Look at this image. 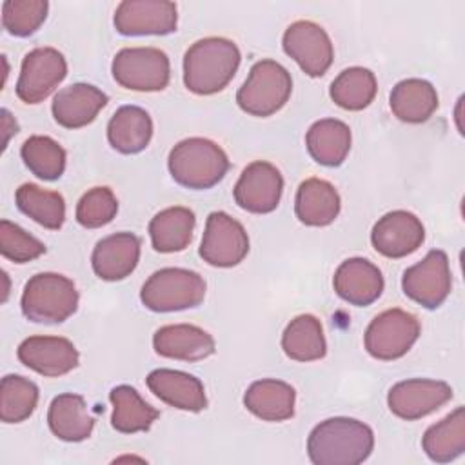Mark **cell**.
<instances>
[{"mask_svg":"<svg viewBox=\"0 0 465 465\" xmlns=\"http://www.w3.org/2000/svg\"><path fill=\"white\" fill-rule=\"evenodd\" d=\"M282 45L285 54L312 78L323 76L334 60V47L327 31L311 20L292 22L283 33Z\"/></svg>","mask_w":465,"mask_h":465,"instance_id":"cell-12","label":"cell"},{"mask_svg":"<svg viewBox=\"0 0 465 465\" xmlns=\"http://www.w3.org/2000/svg\"><path fill=\"white\" fill-rule=\"evenodd\" d=\"M107 94L91 84H73L60 89L53 98V116L65 129H80L89 125L107 105Z\"/></svg>","mask_w":465,"mask_h":465,"instance_id":"cell-21","label":"cell"},{"mask_svg":"<svg viewBox=\"0 0 465 465\" xmlns=\"http://www.w3.org/2000/svg\"><path fill=\"white\" fill-rule=\"evenodd\" d=\"M452 398V387L441 380L412 378L398 381L387 394L391 412L401 420L414 421L429 416Z\"/></svg>","mask_w":465,"mask_h":465,"instance_id":"cell-13","label":"cell"},{"mask_svg":"<svg viewBox=\"0 0 465 465\" xmlns=\"http://www.w3.org/2000/svg\"><path fill=\"white\" fill-rule=\"evenodd\" d=\"M283 193V176L265 160H256L249 163L236 185H234V202L247 213L252 214H267L272 213L282 198Z\"/></svg>","mask_w":465,"mask_h":465,"instance_id":"cell-15","label":"cell"},{"mask_svg":"<svg viewBox=\"0 0 465 465\" xmlns=\"http://www.w3.org/2000/svg\"><path fill=\"white\" fill-rule=\"evenodd\" d=\"M452 287L449 256L441 249H432L427 256L405 269L401 289L407 298L425 309H438L449 296Z\"/></svg>","mask_w":465,"mask_h":465,"instance_id":"cell-9","label":"cell"},{"mask_svg":"<svg viewBox=\"0 0 465 465\" xmlns=\"http://www.w3.org/2000/svg\"><path fill=\"white\" fill-rule=\"evenodd\" d=\"M109 400L113 403L111 425L124 434L145 432L160 416L158 409L149 405L131 385H116L111 389Z\"/></svg>","mask_w":465,"mask_h":465,"instance_id":"cell-30","label":"cell"},{"mask_svg":"<svg viewBox=\"0 0 465 465\" xmlns=\"http://www.w3.org/2000/svg\"><path fill=\"white\" fill-rule=\"evenodd\" d=\"M49 4L45 0H5L2 4V25L13 36H31L45 22Z\"/></svg>","mask_w":465,"mask_h":465,"instance_id":"cell-37","label":"cell"},{"mask_svg":"<svg viewBox=\"0 0 465 465\" xmlns=\"http://www.w3.org/2000/svg\"><path fill=\"white\" fill-rule=\"evenodd\" d=\"M16 356L27 369L47 378L64 376L80 361L73 341L62 336H29L18 345Z\"/></svg>","mask_w":465,"mask_h":465,"instance_id":"cell-17","label":"cell"},{"mask_svg":"<svg viewBox=\"0 0 465 465\" xmlns=\"http://www.w3.org/2000/svg\"><path fill=\"white\" fill-rule=\"evenodd\" d=\"M296 391L282 380H258L243 394L245 409L263 421H285L294 416Z\"/></svg>","mask_w":465,"mask_h":465,"instance_id":"cell-24","label":"cell"},{"mask_svg":"<svg viewBox=\"0 0 465 465\" xmlns=\"http://www.w3.org/2000/svg\"><path fill=\"white\" fill-rule=\"evenodd\" d=\"M425 227L421 220L403 209L383 214L371 231V243L385 258H403L421 247Z\"/></svg>","mask_w":465,"mask_h":465,"instance_id":"cell-16","label":"cell"},{"mask_svg":"<svg viewBox=\"0 0 465 465\" xmlns=\"http://www.w3.org/2000/svg\"><path fill=\"white\" fill-rule=\"evenodd\" d=\"M282 349L294 361L322 360L327 354V341L320 320L312 314L292 318L282 334Z\"/></svg>","mask_w":465,"mask_h":465,"instance_id":"cell-32","label":"cell"},{"mask_svg":"<svg viewBox=\"0 0 465 465\" xmlns=\"http://www.w3.org/2000/svg\"><path fill=\"white\" fill-rule=\"evenodd\" d=\"M20 156L25 167L40 180L53 182L58 180L65 171V149L51 136L33 134L20 149Z\"/></svg>","mask_w":465,"mask_h":465,"instance_id":"cell-35","label":"cell"},{"mask_svg":"<svg viewBox=\"0 0 465 465\" xmlns=\"http://www.w3.org/2000/svg\"><path fill=\"white\" fill-rule=\"evenodd\" d=\"M116 213L118 200L105 185L89 189L76 203V222L85 229H98L111 223Z\"/></svg>","mask_w":465,"mask_h":465,"instance_id":"cell-38","label":"cell"},{"mask_svg":"<svg viewBox=\"0 0 465 465\" xmlns=\"http://www.w3.org/2000/svg\"><path fill=\"white\" fill-rule=\"evenodd\" d=\"M78 300L73 280L58 272H38L25 283L20 307L35 323H62L76 312Z\"/></svg>","mask_w":465,"mask_h":465,"instance_id":"cell-4","label":"cell"},{"mask_svg":"<svg viewBox=\"0 0 465 465\" xmlns=\"http://www.w3.org/2000/svg\"><path fill=\"white\" fill-rule=\"evenodd\" d=\"M140 238L133 232H114L102 238L91 254L94 274L105 282L127 278L140 262Z\"/></svg>","mask_w":465,"mask_h":465,"instance_id":"cell-19","label":"cell"},{"mask_svg":"<svg viewBox=\"0 0 465 465\" xmlns=\"http://www.w3.org/2000/svg\"><path fill=\"white\" fill-rule=\"evenodd\" d=\"M332 285L336 294L356 307H367L374 303L385 287L381 271L367 258H347L334 272Z\"/></svg>","mask_w":465,"mask_h":465,"instance_id":"cell-18","label":"cell"},{"mask_svg":"<svg viewBox=\"0 0 465 465\" xmlns=\"http://www.w3.org/2000/svg\"><path fill=\"white\" fill-rule=\"evenodd\" d=\"M225 151L213 140L193 136L178 142L167 158L173 180L187 189H211L223 180L229 171Z\"/></svg>","mask_w":465,"mask_h":465,"instance_id":"cell-3","label":"cell"},{"mask_svg":"<svg viewBox=\"0 0 465 465\" xmlns=\"http://www.w3.org/2000/svg\"><path fill=\"white\" fill-rule=\"evenodd\" d=\"M16 207L45 229L56 231L65 222V202L56 191L35 183H22L15 193Z\"/></svg>","mask_w":465,"mask_h":465,"instance_id":"cell-33","label":"cell"},{"mask_svg":"<svg viewBox=\"0 0 465 465\" xmlns=\"http://www.w3.org/2000/svg\"><path fill=\"white\" fill-rule=\"evenodd\" d=\"M38 387L35 381L20 376L7 374L0 383V420L4 423L25 421L36 409Z\"/></svg>","mask_w":465,"mask_h":465,"instance_id":"cell-36","label":"cell"},{"mask_svg":"<svg viewBox=\"0 0 465 465\" xmlns=\"http://www.w3.org/2000/svg\"><path fill=\"white\" fill-rule=\"evenodd\" d=\"M145 383L156 398L174 409L200 412L207 407L203 383L189 372L174 369H154L147 374Z\"/></svg>","mask_w":465,"mask_h":465,"instance_id":"cell-22","label":"cell"},{"mask_svg":"<svg viewBox=\"0 0 465 465\" xmlns=\"http://www.w3.org/2000/svg\"><path fill=\"white\" fill-rule=\"evenodd\" d=\"M341 209L336 187L322 178H307L300 183L294 198L296 218L309 227H325L332 223Z\"/></svg>","mask_w":465,"mask_h":465,"instance_id":"cell-23","label":"cell"},{"mask_svg":"<svg viewBox=\"0 0 465 465\" xmlns=\"http://www.w3.org/2000/svg\"><path fill=\"white\" fill-rule=\"evenodd\" d=\"M67 76V62L54 47H35L20 65L16 96L24 104L44 102Z\"/></svg>","mask_w":465,"mask_h":465,"instance_id":"cell-10","label":"cell"},{"mask_svg":"<svg viewBox=\"0 0 465 465\" xmlns=\"http://www.w3.org/2000/svg\"><path fill=\"white\" fill-rule=\"evenodd\" d=\"M238 45L222 36L194 42L183 56V84L194 94H214L227 87L240 67Z\"/></svg>","mask_w":465,"mask_h":465,"instance_id":"cell-2","label":"cell"},{"mask_svg":"<svg viewBox=\"0 0 465 465\" xmlns=\"http://www.w3.org/2000/svg\"><path fill=\"white\" fill-rule=\"evenodd\" d=\"M154 352L162 358L200 361L214 354V338L202 327L191 323H173L160 327L153 336Z\"/></svg>","mask_w":465,"mask_h":465,"instance_id":"cell-20","label":"cell"},{"mask_svg":"<svg viewBox=\"0 0 465 465\" xmlns=\"http://www.w3.org/2000/svg\"><path fill=\"white\" fill-rule=\"evenodd\" d=\"M421 447L425 454L436 463H449L465 450V411L456 407L438 423L430 425L423 438Z\"/></svg>","mask_w":465,"mask_h":465,"instance_id":"cell-31","label":"cell"},{"mask_svg":"<svg viewBox=\"0 0 465 465\" xmlns=\"http://www.w3.org/2000/svg\"><path fill=\"white\" fill-rule=\"evenodd\" d=\"M113 24L125 36L171 35L178 25L176 4L167 0H124L116 5Z\"/></svg>","mask_w":465,"mask_h":465,"instance_id":"cell-14","label":"cell"},{"mask_svg":"<svg viewBox=\"0 0 465 465\" xmlns=\"http://www.w3.org/2000/svg\"><path fill=\"white\" fill-rule=\"evenodd\" d=\"M372 449V429L345 416L320 421L307 438V454L314 465H358L371 456Z\"/></svg>","mask_w":465,"mask_h":465,"instance_id":"cell-1","label":"cell"},{"mask_svg":"<svg viewBox=\"0 0 465 465\" xmlns=\"http://www.w3.org/2000/svg\"><path fill=\"white\" fill-rule=\"evenodd\" d=\"M389 105L398 120L405 124H421L438 109V93L427 80L405 78L392 87Z\"/></svg>","mask_w":465,"mask_h":465,"instance_id":"cell-28","label":"cell"},{"mask_svg":"<svg viewBox=\"0 0 465 465\" xmlns=\"http://www.w3.org/2000/svg\"><path fill=\"white\" fill-rule=\"evenodd\" d=\"M111 71L124 89L154 93L167 87L171 62L158 47H124L114 54Z\"/></svg>","mask_w":465,"mask_h":465,"instance_id":"cell-7","label":"cell"},{"mask_svg":"<svg viewBox=\"0 0 465 465\" xmlns=\"http://www.w3.org/2000/svg\"><path fill=\"white\" fill-rule=\"evenodd\" d=\"M351 129L338 118H323L314 122L307 134L305 145L311 158L325 167H338L351 151Z\"/></svg>","mask_w":465,"mask_h":465,"instance_id":"cell-27","label":"cell"},{"mask_svg":"<svg viewBox=\"0 0 465 465\" xmlns=\"http://www.w3.org/2000/svg\"><path fill=\"white\" fill-rule=\"evenodd\" d=\"M205 298V280L189 269L163 267L153 272L140 291L142 303L154 312L198 307Z\"/></svg>","mask_w":465,"mask_h":465,"instance_id":"cell-5","label":"cell"},{"mask_svg":"<svg viewBox=\"0 0 465 465\" xmlns=\"http://www.w3.org/2000/svg\"><path fill=\"white\" fill-rule=\"evenodd\" d=\"M420 320L403 309H387L367 325L363 343L367 352L383 361L405 356L420 338Z\"/></svg>","mask_w":465,"mask_h":465,"instance_id":"cell-8","label":"cell"},{"mask_svg":"<svg viewBox=\"0 0 465 465\" xmlns=\"http://www.w3.org/2000/svg\"><path fill=\"white\" fill-rule=\"evenodd\" d=\"M249 252V236L243 225L223 211L207 216L200 243V256L213 267H234Z\"/></svg>","mask_w":465,"mask_h":465,"instance_id":"cell-11","label":"cell"},{"mask_svg":"<svg viewBox=\"0 0 465 465\" xmlns=\"http://www.w3.org/2000/svg\"><path fill=\"white\" fill-rule=\"evenodd\" d=\"M0 252L15 263H27L45 252V245L24 231L20 225L2 220L0 222Z\"/></svg>","mask_w":465,"mask_h":465,"instance_id":"cell-39","label":"cell"},{"mask_svg":"<svg viewBox=\"0 0 465 465\" xmlns=\"http://www.w3.org/2000/svg\"><path fill=\"white\" fill-rule=\"evenodd\" d=\"M151 138L153 120L149 113L138 105H122L107 124V140L111 147L122 154L143 151Z\"/></svg>","mask_w":465,"mask_h":465,"instance_id":"cell-26","label":"cell"},{"mask_svg":"<svg viewBox=\"0 0 465 465\" xmlns=\"http://www.w3.org/2000/svg\"><path fill=\"white\" fill-rule=\"evenodd\" d=\"M47 423L56 438L76 443L91 436L94 418L91 416L84 396L64 392L53 398L47 411Z\"/></svg>","mask_w":465,"mask_h":465,"instance_id":"cell-25","label":"cell"},{"mask_svg":"<svg viewBox=\"0 0 465 465\" xmlns=\"http://www.w3.org/2000/svg\"><path fill=\"white\" fill-rule=\"evenodd\" d=\"M194 225L196 216L189 207L174 205L156 213L149 222L153 249L165 254L183 251L193 240Z\"/></svg>","mask_w":465,"mask_h":465,"instance_id":"cell-29","label":"cell"},{"mask_svg":"<svg viewBox=\"0 0 465 465\" xmlns=\"http://www.w3.org/2000/svg\"><path fill=\"white\" fill-rule=\"evenodd\" d=\"M378 91L376 76L367 67L343 69L331 84L329 94L332 102L347 111H361L374 100Z\"/></svg>","mask_w":465,"mask_h":465,"instance_id":"cell-34","label":"cell"},{"mask_svg":"<svg viewBox=\"0 0 465 465\" xmlns=\"http://www.w3.org/2000/svg\"><path fill=\"white\" fill-rule=\"evenodd\" d=\"M291 93V73L282 64L265 58L251 67L247 80L236 93V102L243 113L265 118L278 113L289 102Z\"/></svg>","mask_w":465,"mask_h":465,"instance_id":"cell-6","label":"cell"}]
</instances>
